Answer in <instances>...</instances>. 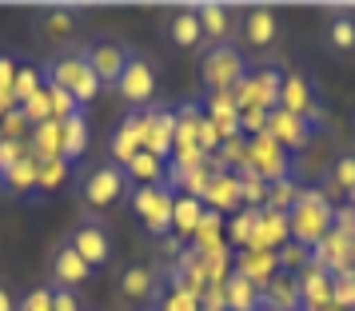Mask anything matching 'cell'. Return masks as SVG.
<instances>
[{"mask_svg":"<svg viewBox=\"0 0 355 311\" xmlns=\"http://www.w3.org/2000/svg\"><path fill=\"white\" fill-rule=\"evenodd\" d=\"M72 192H76V204H80L84 215H100V212H108V208H116L120 199H128L132 184L120 164L100 160V164H84L76 172Z\"/></svg>","mask_w":355,"mask_h":311,"instance_id":"6da1fadb","label":"cell"},{"mask_svg":"<svg viewBox=\"0 0 355 311\" xmlns=\"http://www.w3.org/2000/svg\"><path fill=\"white\" fill-rule=\"evenodd\" d=\"M331 224H336V208L331 199L323 196L320 188H300V196L288 212V231H291V244L300 247H320L327 236H331Z\"/></svg>","mask_w":355,"mask_h":311,"instance_id":"7a4b0ae2","label":"cell"},{"mask_svg":"<svg viewBox=\"0 0 355 311\" xmlns=\"http://www.w3.org/2000/svg\"><path fill=\"white\" fill-rule=\"evenodd\" d=\"M44 76H49L52 88H60V92H68V96L76 100V104H92V100L100 96V88L104 84L96 80V72L88 68V60H84L80 44H68V48H56L44 60Z\"/></svg>","mask_w":355,"mask_h":311,"instance_id":"3957f363","label":"cell"},{"mask_svg":"<svg viewBox=\"0 0 355 311\" xmlns=\"http://www.w3.org/2000/svg\"><path fill=\"white\" fill-rule=\"evenodd\" d=\"M248 76V52L240 44H211L200 52V80L208 96H227L236 92Z\"/></svg>","mask_w":355,"mask_h":311,"instance_id":"277c9868","label":"cell"},{"mask_svg":"<svg viewBox=\"0 0 355 311\" xmlns=\"http://www.w3.org/2000/svg\"><path fill=\"white\" fill-rule=\"evenodd\" d=\"M64 240L72 244V251H76L92 272H104V267L116 260V236L100 215H80V220L64 231Z\"/></svg>","mask_w":355,"mask_h":311,"instance_id":"5b68a950","label":"cell"},{"mask_svg":"<svg viewBox=\"0 0 355 311\" xmlns=\"http://www.w3.org/2000/svg\"><path fill=\"white\" fill-rule=\"evenodd\" d=\"M112 88H116V96L128 104V112H144V108H152V104H156V88H160L156 60L144 56V52H136Z\"/></svg>","mask_w":355,"mask_h":311,"instance_id":"8992f818","label":"cell"},{"mask_svg":"<svg viewBox=\"0 0 355 311\" xmlns=\"http://www.w3.org/2000/svg\"><path fill=\"white\" fill-rule=\"evenodd\" d=\"M172 204H176V192L168 184H148V188H132L128 192V208L132 215L144 224L148 236H168L172 231Z\"/></svg>","mask_w":355,"mask_h":311,"instance_id":"52a82bcc","label":"cell"},{"mask_svg":"<svg viewBox=\"0 0 355 311\" xmlns=\"http://www.w3.org/2000/svg\"><path fill=\"white\" fill-rule=\"evenodd\" d=\"M116 295H120V303H128V308L152 311L156 303H160L164 283H160L156 267H152L148 260H132V263H124V267L116 272Z\"/></svg>","mask_w":355,"mask_h":311,"instance_id":"ba28073f","label":"cell"},{"mask_svg":"<svg viewBox=\"0 0 355 311\" xmlns=\"http://www.w3.org/2000/svg\"><path fill=\"white\" fill-rule=\"evenodd\" d=\"M80 52H84L88 68L96 72V80L104 84V88H112V84L120 80V72L128 68V60L136 56V48H132L128 40H120V36H92V40L80 44Z\"/></svg>","mask_w":355,"mask_h":311,"instance_id":"9c48e42d","label":"cell"},{"mask_svg":"<svg viewBox=\"0 0 355 311\" xmlns=\"http://www.w3.org/2000/svg\"><path fill=\"white\" fill-rule=\"evenodd\" d=\"M279 84H284V68L259 64L256 72L248 68L243 84L232 96L240 104V112H272V108H279Z\"/></svg>","mask_w":355,"mask_h":311,"instance_id":"30bf717a","label":"cell"},{"mask_svg":"<svg viewBox=\"0 0 355 311\" xmlns=\"http://www.w3.org/2000/svg\"><path fill=\"white\" fill-rule=\"evenodd\" d=\"M236 40L243 52H268L279 40V17L272 8H236Z\"/></svg>","mask_w":355,"mask_h":311,"instance_id":"8fae6325","label":"cell"},{"mask_svg":"<svg viewBox=\"0 0 355 311\" xmlns=\"http://www.w3.org/2000/svg\"><path fill=\"white\" fill-rule=\"evenodd\" d=\"M92 276H96V272H92V267L72 251V244L60 236V240L52 244V251H49V287H60V292H80Z\"/></svg>","mask_w":355,"mask_h":311,"instance_id":"7c38bea8","label":"cell"},{"mask_svg":"<svg viewBox=\"0 0 355 311\" xmlns=\"http://www.w3.org/2000/svg\"><path fill=\"white\" fill-rule=\"evenodd\" d=\"M279 108L315 124L320 120V88H315V80L307 72H300V68H288L284 84H279Z\"/></svg>","mask_w":355,"mask_h":311,"instance_id":"4fadbf2b","label":"cell"},{"mask_svg":"<svg viewBox=\"0 0 355 311\" xmlns=\"http://www.w3.org/2000/svg\"><path fill=\"white\" fill-rule=\"evenodd\" d=\"M80 20H84L80 8H40V12H33V33L36 40H44L52 48H68Z\"/></svg>","mask_w":355,"mask_h":311,"instance_id":"5bb4252c","label":"cell"},{"mask_svg":"<svg viewBox=\"0 0 355 311\" xmlns=\"http://www.w3.org/2000/svg\"><path fill=\"white\" fill-rule=\"evenodd\" d=\"M164 40L176 52H184V56L204 52L208 40H204V28H200V12H196V8H172V12L164 17Z\"/></svg>","mask_w":355,"mask_h":311,"instance_id":"9a60e30c","label":"cell"},{"mask_svg":"<svg viewBox=\"0 0 355 311\" xmlns=\"http://www.w3.org/2000/svg\"><path fill=\"white\" fill-rule=\"evenodd\" d=\"M172 148H176V112L160 104L144 108V152H152L156 160H168Z\"/></svg>","mask_w":355,"mask_h":311,"instance_id":"2e32d148","label":"cell"},{"mask_svg":"<svg viewBox=\"0 0 355 311\" xmlns=\"http://www.w3.org/2000/svg\"><path fill=\"white\" fill-rule=\"evenodd\" d=\"M140 152H144V112H128L116 124L112 136H108V160L124 168Z\"/></svg>","mask_w":355,"mask_h":311,"instance_id":"e0dca14e","label":"cell"},{"mask_svg":"<svg viewBox=\"0 0 355 311\" xmlns=\"http://www.w3.org/2000/svg\"><path fill=\"white\" fill-rule=\"evenodd\" d=\"M311 128H315V124L304 120V116H291V112H284V108H272L263 132H268L284 152H300V148H307V140H311Z\"/></svg>","mask_w":355,"mask_h":311,"instance_id":"ac0fdd59","label":"cell"},{"mask_svg":"<svg viewBox=\"0 0 355 311\" xmlns=\"http://www.w3.org/2000/svg\"><path fill=\"white\" fill-rule=\"evenodd\" d=\"M323 48L331 56H339V60L355 56V12L339 8V12L323 17Z\"/></svg>","mask_w":355,"mask_h":311,"instance_id":"d6986e66","label":"cell"},{"mask_svg":"<svg viewBox=\"0 0 355 311\" xmlns=\"http://www.w3.org/2000/svg\"><path fill=\"white\" fill-rule=\"evenodd\" d=\"M200 28H204V40L211 44H236V8L227 4H200Z\"/></svg>","mask_w":355,"mask_h":311,"instance_id":"ffe728a7","label":"cell"},{"mask_svg":"<svg viewBox=\"0 0 355 311\" xmlns=\"http://www.w3.org/2000/svg\"><path fill=\"white\" fill-rule=\"evenodd\" d=\"M204 208H208V212H236V208H243L240 176H236V172H220V168H211L208 192H204Z\"/></svg>","mask_w":355,"mask_h":311,"instance_id":"44dd1931","label":"cell"},{"mask_svg":"<svg viewBox=\"0 0 355 311\" xmlns=\"http://www.w3.org/2000/svg\"><path fill=\"white\" fill-rule=\"evenodd\" d=\"M84 152H88V116L72 112L68 120H60V160L68 168H76L84 160Z\"/></svg>","mask_w":355,"mask_h":311,"instance_id":"7402d4cb","label":"cell"},{"mask_svg":"<svg viewBox=\"0 0 355 311\" xmlns=\"http://www.w3.org/2000/svg\"><path fill=\"white\" fill-rule=\"evenodd\" d=\"M36 176H40V164H36L33 156L24 152L17 164L0 176V192H8V196H24V199H36Z\"/></svg>","mask_w":355,"mask_h":311,"instance_id":"603a6c76","label":"cell"},{"mask_svg":"<svg viewBox=\"0 0 355 311\" xmlns=\"http://www.w3.org/2000/svg\"><path fill=\"white\" fill-rule=\"evenodd\" d=\"M220 292H224V311H259L263 308V292L248 276H240V272H232Z\"/></svg>","mask_w":355,"mask_h":311,"instance_id":"cb8c5ba5","label":"cell"},{"mask_svg":"<svg viewBox=\"0 0 355 311\" xmlns=\"http://www.w3.org/2000/svg\"><path fill=\"white\" fill-rule=\"evenodd\" d=\"M355 192V152H339L327 176H323V196L327 199H347Z\"/></svg>","mask_w":355,"mask_h":311,"instance_id":"d4e9b609","label":"cell"},{"mask_svg":"<svg viewBox=\"0 0 355 311\" xmlns=\"http://www.w3.org/2000/svg\"><path fill=\"white\" fill-rule=\"evenodd\" d=\"M272 303V311H304V299H300V283L295 276L279 272V276L263 287V308Z\"/></svg>","mask_w":355,"mask_h":311,"instance_id":"484cf974","label":"cell"},{"mask_svg":"<svg viewBox=\"0 0 355 311\" xmlns=\"http://www.w3.org/2000/svg\"><path fill=\"white\" fill-rule=\"evenodd\" d=\"M204 212H208V208H204V199L176 192V204H172V231H176L180 240L196 236V231H200V220H204Z\"/></svg>","mask_w":355,"mask_h":311,"instance_id":"4316f807","label":"cell"},{"mask_svg":"<svg viewBox=\"0 0 355 311\" xmlns=\"http://www.w3.org/2000/svg\"><path fill=\"white\" fill-rule=\"evenodd\" d=\"M124 176H128L132 188H148V184H168V164L156 160L152 152H140L124 164Z\"/></svg>","mask_w":355,"mask_h":311,"instance_id":"83f0119b","label":"cell"},{"mask_svg":"<svg viewBox=\"0 0 355 311\" xmlns=\"http://www.w3.org/2000/svg\"><path fill=\"white\" fill-rule=\"evenodd\" d=\"M49 88V76H44V64H33L28 56H24V64L17 72V84H12V100H17V108L24 100H33L36 92H44Z\"/></svg>","mask_w":355,"mask_h":311,"instance_id":"f1b7e54d","label":"cell"},{"mask_svg":"<svg viewBox=\"0 0 355 311\" xmlns=\"http://www.w3.org/2000/svg\"><path fill=\"white\" fill-rule=\"evenodd\" d=\"M256 220H259V208H240V215L227 228V240L236 247H243V251H252V244H256Z\"/></svg>","mask_w":355,"mask_h":311,"instance_id":"f546056e","label":"cell"},{"mask_svg":"<svg viewBox=\"0 0 355 311\" xmlns=\"http://www.w3.org/2000/svg\"><path fill=\"white\" fill-rule=\"evenodd\" d=\"M152 311H204V299L192 287H176V292H164Z\"/></svg>","mask_w":355,"mask_h":311,"instance_id":"4dcf8cb0","label":"cell"},{"mask_svg":"<svg viewBox=\"0 0 355 311\" xmlns=\"http://www.w3.org/2000/svg\"><path fill=\"white\" fill-rule=\"evenodd\" d=\"M68 172H72V168H68L64 160H49V164H40V176H36V196L56 192V188L68 180Z\"/></svg>","mask_w":355,"mask_h":311,"instance_id":"1f68e13d","label":"cell"},{"mask_svg":"<svg viewBox=\"0 0 355 311\" xmlns=\"http://www.w3.org/2000/svg\"><path fill=\"white\" fill-rule=\"evenodd\" d=\"M20 64H24V52L8 48V44H0V92H12Z\"/></svg>","mask_w":355,"mask_h":311,"instance_id":"d6a6232c","label":"cell"},{"mask_svg":"<svg viewBox=\"0 0 355 311\" xmlns=\"http://www.w3.org/2000/svg\"><path fill=\"white\" fill-rule=\"evenodd\" d=\"M17 311H52V287H49V283L28 287V292L17 299Z\"/></svg>","mask_w":355,"mask_h":311,"instance_id":"836d02e7","label":"cell"},{"mask_svg":"<svg viewBox=\"0 0 355 311\" xmlns=\"http://www.w3.org/2000/svg\"><path fill=\"white\" fill-rule=\"evenodd\" d=\"M52 311H84L80 292H60V287H52Z\"/></svg>","mask_w":355,"mask_h":311,"instance_id":"e575fe53","label":"cell"},{"mask_svg":"<svg viewBox=\"0 0 355 311\" xmlns=\"http://www.w3.org/2000/svg\"><path fill=\"white\" fill-rule=\"evenodd\" d=\"M0 311H17V295L0 283Z\"/></svg>","mask_w":355,"mask_h":311,"instance_id":"d590c367","label":"cell"},{"mask_svg":"<svg viewBox=\"0 0 355 311\" xmlns=\"http://www.w3.org/2000/svg\"><path fill=\"white\" fill-rule=\"evenodd\" d=\"M8 112H17V100H12V92H0V120Z\"/></svg>","mask_w":355,"mask_h":311,"instance_id":"8d00e7d4","label":"cell"},{"mask_svg":"<svg viewBox=\"0 0 355 311\" xmlns=\"http://www.w3.org/2000/svg\"><path fill=\"white\" fill-rule=\"evenodd\" d=\"M347 199H352V208H355V192H352V196H347Z\"/></svg>","mask_w":355,"mask_h":311,"instance_id":"74e56055","label":"cell"},{"mask_svg":"<svg viewBox=\"0 0 355 311\" xmlns=\"http://www.w3.org/2000/svg\"><path fill=\"white\" fill-rule=\"evenodd\" d=\"M352 132H355V116H352Z\"/></svg>","mask_w":355,"mask_h":311,"instance_id":"f35d334b","label":"cell"},{"mask_svg":"<svg viewBox=\"0 0 355 311\" xmlns=\"http://www.w3.org/2000/svg\"><path fill=\"white\" fill-rule=\"evenodd\" d=\"M204 311H216V308H204Z\"/></svg>","mask_w":355,"mask_h":311,"instance_id":"ab89813d","label":"cell"},{"mask_svg":"<svg viewBox=\"0 0 355 311\" xmlns=\"http://www.w3.org/2000/svg\"><path fill=\"white\" fill-rule=\"evenodd\" d=\"M0 140H4V132H0Z\"/></svg>","mask_w":355,"mask_h":311,"instance_id":"60d3db41","label":"cell"}]
</instances>
